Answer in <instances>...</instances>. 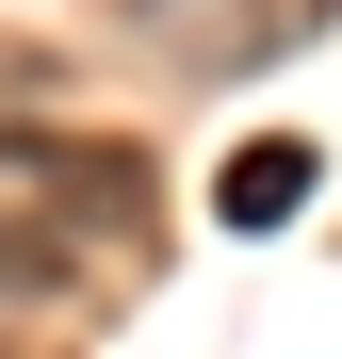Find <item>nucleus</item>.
<instances>
[{"label": "nucleus", "instance_id": "f257e3e1", "mask_svg": "<svg viewBox=\"0 0 342 359\" xmlns=\"http://www.w3.org/2000/svg\"><path fill=\"white\" fill-rule=\"evenodd\" d=\"M0 196L82 229V245H114V229H147V163L131 147H82V131H0Z\"/></svg>", "mask_w": 342, "mask_h": 359}, {"label": "nucleus", "instance_id": "f03ea898", "mask_svg": "<svg viewBox=\"0 0 342 359\" xmlns=\"http://www.w3.org/2000/svg\"><path fill=\"white\" fill-rule=\"evenodd\" d=\"M310 180H326V163H310L294 131H261V147H228V180H212V212H228V229H277V212H310Z\"/></svg>", "mask_w": 342, "mask_h": 359}]
</instances>
